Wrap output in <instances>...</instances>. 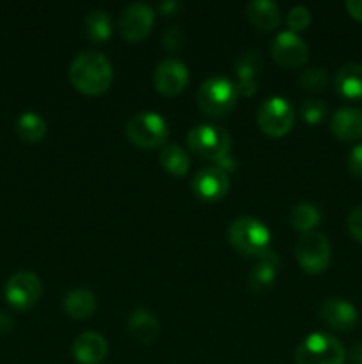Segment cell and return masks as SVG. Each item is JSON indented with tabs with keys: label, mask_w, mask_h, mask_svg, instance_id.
<instances>
[{
	"label": "cell",
	"mask_w": 362,
	"mask_h": 364,
	"mask_svg": "<svg viewBox=\"0 0 362 364\" xmlns=\"http://www.w3.org/2000/svg\"><path fill=\"white\" fill-rule=\"evenodd\" d=\"M70 82L82 95L98 96L109 91L112 85L114 70L110 60L103 53L87 50L82 52L71 60L70 64Z\"/></svg>",
	"instance_id": "6da1fadb"
},
{
	"label": "cell",
	"mask_w": 362,
	"mask_h": 364,
	"mask_svg": "<svg viewBox=\"0 0 362 364\" xmlns=\"http://www.w3.org/2000/svg\"><path fill=\"white\" fill-rule=\"evenodd\" d=\"M187 144L194 155L202 160H212L215 166L222 167L226 173L234 171V164L231 151V137L227 130L216 124H197L187 135Z\"/></svg>",
	"instance_id": "7a4b0ae2"
},
{
	"label": "cell",
	"mask_w": 362,
	"mask_h": 364,
	"mask_svg": "<svg viewBox=\"0 0 362 364\" xmlns=\"http://www.w3.org/2000/svg\"><path fill=\"white\" fill-rule=\"evenodd\" d=\"M236 84L227 77L206 78L197 91V107L202 114L209 117H224L236 107L238 103Z\"/></svg>",
	"instance_id": "3957f363"
},
{
	"label": "cell",
	"mask_w": 362,
	"mask_h": 364,
	"mask_svg": "<svg viewBox=\"0 0 362 364\" xmlns=\"http://www.w3.org/2000/svg\"><path fill=\"white\" fill-rule=\"evenodd\" d=\"M227 238L238 252L243 256H254V258L266 255L270 251V240H272L268 228L254 217H240L233 220L227 230Z\"/></svg>",
	"instance_id": "277c9868"
},
{
	"label": "cell",
	"mask_w": 362,
	"mask_h": 364,
	"mask_svg": "<svg viewBox=\"0 0 362 364\" xmlns=\"http://www.w3.org/2000/svg\"><path fill=\"white\" fill-rule=\"evenodd\" d=\"M126 137L137 148L155 149L163 148L169 137V124L158 112H138L128 121Z\"/></svg>",
	"instance_id": "5b68a950"
},
{
	"label": "cell",
	"mask_w": 362,
	"mask_h": 364,
	"mask_svg": "<svg viewBox=\"0 0 362 364\" xmlns=\"http://www.w3.org/2000/svg\"><path fill=\"white\" fill-rule=\"evenodd\" d=\"M346 352L334 336L325 333H312L304 338L295 352L297 364H344Z\"/></svg>",
	"instance_id": "8992f818"
},
{
	"label": "cell",
	"mask_w": 362,
	"mask_h": 364,
	"mask_svg": "<svg viewBox=\"0 0 362 364\" xmlns=\"http://www.w3.org/2000/svg\"><path fill=\"white\" fill-rule=\"evenodd\" d=\"M295 256L304 272L312 276L325 272L332 256L329 238L319 231L302 233L295 244Z\"/></svg>",
	"instance_id": "52a82bcc"
},
{
	"label": "cell",
	"mask_w": 362,
	"mask_h": 364,
	"mask_svg": "<svg viewBox=\"0 0 362 364\" xmlns=\"http://www.w3.org/2000/svg\"><path fill=\"white\" fill-rule=\"evenodd\" d=\"M295 110L283 96H270L258 109V127L270 137H283L293 128Z\"/></svg>",
	"instance_id": "ba28073f"
},
{
	"label": "cell",
	"mask_w": 362,
	"mask_h": 364,
	"mask_svg": "<svg viewBox=\"0 0 362 364\" xmlns=\"http://www.w3.org/2000/svg\"><path fill=\"white\" fill-rule=\"evenodd\" d=\"M41 279L28 270H20V272L13 274L4 288L7 302L18 311H27V309L34 308L41 299Z\"/></svg>",
	"instance_id": "9c48e42d"
},
{
	"label": "cell",
	"mask_w": 362,
	"mask_h": 364,
	"mask_svg": "<svg viewBox=\"0 0 362 364\" xmlns=\"http://www.w3.org/2000/svg\"><path fill=\"white\" fill-rule=\"evenodd\" d=\"M153 23H155V11L144 2H133L121 11L119 32L126 41H141L151 32Z\"/></svg>",
	"instance_id": "30bf717a"
},
{
	"label": "cell",
	"mask_w": 362,
	"mask_h": 364,
	"mask_svg": "<svg viewBox=\"0 0 362 364\" xmlns=\"http://www.w3.org/2000/svg\"><path fill=\"white\" fill-rule=\"evenodd\" d=\"M272 52L273 60L284 68H300L307 63L309 59V48L305 45L304 39L291 31H283L275 36L272 41Z\"/></svg>",
	"instance_id": "8fae6325"
},
{
	"label": "cell",
	"mask_w": 362,
	"mask_h": 364,
	"mask_svg": "<svg viewBox=\"0 0 362 364\" xmlns=\"http://www.w3.org/2000/svg\"><path fill=\"white\" fill-rule=\"evenodd\" d=\"M192 191L201 201H219L229 191V173L219 166L202 167L192 180Z\"/></svg>",
	"instance_id": "7c38bea8"
},
{
	"label": "cell",
	"mask_w": 362,
	"mask_h": 364,
	"mask_svg": "<svg viewBox=\"0 0 362 364\" xmlns=\"http://www.w3.org/2000/svg\"><path fill=\"white\" fill-rule=\"evenodd\" d=\"M188 68L181 60L163 59L153 71V85L163 96H177L188 84Z\"/></svg>",
	"instance_id": "4fadbf2b"
},
{
	"label": "cell",
	"mask_w": 362,
	"mask_h": 364,
	"mask_svg": "<svg viewBox=\"0 0 362 364\" xmlns=\"http://www.w3.org/2000/svg\"><path fill=\"white\" fill-rule=\"evenodd\" d=\"M263 68V57L259 50H247L234 63V73L238 78V95L252 96L258 91V77Z\"/></svg>",
	"instance_id": "5bb4252c"
},
{
	"label": "cell",
	"mask_w": 362,
	"mask_h": 364,
	"mask_svg": "<svg viewBox=\"0 0 362 364\" xmlns=\"http://www.w3.org/2000/svg\"><path fill=\"white\" fill-rule=\"evenodd\" d=\"M319 316L323 322L339 333H348L357 323V309L351 302L339 297H330L319 308Z\"/></svg>",
	"instance_id": "9a60e30c"
},
{
	"label": "cell",
	"mask_w": 362,
	"mask_h": 364,
	"mask_svg": "<svg viewBox=\"0 0 362 364\" xmlns=\"http://www.w3.org/2000/svg\"><path fill=\"white\" fill-rule=\"evenodd\" d=\"M280 258L275 252L268 251L266 255L259 256L256 265L248 272V288L256 295H263L273 288L279 274Z\"/></svg>",
	"instance_id": "2e32d148"
},
{
	"label": "cell",
	"mask_w": 362,
	"mask_h": 364,
	"mask_svg": "<svg viewBox=\"0 0 362 364\" xmlns=\"http://www.w3.org/2000/svg\"><path fill=\"white\" fill-rule=\"evenodd\" d=\"M330 132L341 142H355L362 139V109H337L330 119Z\"/></svg>",
	"instance_id": "e0dca14e"
},
{
	"label": "cell",
	"mask_w": 362,
	"mask_h": 364,
	"mask_svg": "<svg viewBox=\"0 0 362 364\" xmlns=\"http://www.w3.org/2000/svg\"><path fill=\"white\" fill-rule=\"evenodd\" d=\"M73 358L80 364H99L106 358L109 343L98 333H82L73 341Z\"/></svg>",
	"instance_id": "ac0fdd59"
},
{
	"label": "cell",
	"mask_w": 362,
	"mask_h": 364,
	"mask_svg": "<svg viewBox=\"0 0 362 364\" xmlns=\"http://www.w3.org/2000/svg\"><path fill=\"white\" fill-rule=\"evenodd\" d=\"M126 327L131 338L142 345L153 343L160 333L158 318L149 309L144 308H137L130 313L126 320Z\"/></svg>",
	"instance_id": "d6986e66"
},
{
	"label": "cell",
	"mask_w": 362,
	"mask_h": 364,
	"mask_svg": "<svg viewBox=\"0 0 362 364\" xmlns=\"http://www.w3.org/2000/svg\"><path fill=\"white\" fill-rule=\"evenodd\" d=\"M62 308L71 318L87 320L94 315L98 301H96V295L92 291L85 290V288H75L64 295Z\"/></svg>",
	"instance_id": "ffe728a7"
},
{
	"label": "cell",
	"mask_w": 362,
	"mask_h": 364,
	"mask_svg": "<svg viewBox=\"0 0 362 364\" xmlns=\"http://www.w3.org/2000/svg\"><path fill=\"white\" fill-rule=\"evenodd\" d=\"M247 18L258 31L270 32L279 27L280 9L272 0H254L247 4Z\"/></svg>",
	"instance_id": "44dd1931"
},
{
	"label": "cell",
	"mask_w": 362,
	"mask_h": 364,
	"mask_svg": "<svg viewBox=\"0 0 362 364\" xmlns=\"http://www.w3.org/2000/svg\"><path fill=\"white\" fill-rule=\"evenodd\" d=\"M336 91L351 102L362 100V64L348 63L336 75Z\"/></svg>",
	"instance_id": "7402d4cb"
},
{
	"label": "cell",
	"mask_w": 362,
	"mask_h": 364,
	"mask_svg": "<svg viewBox=\"0 0 362 364\" xmlns=\"http://www.w3.org/2000/svg\"><path fill=\"white\" fill-rule=\"evenodd\" d=\"M84 34L92 43H105L112 36V18L106 11L92 9L85 16Z\"/></svg>",
	"instance_id": "603a6c76"
},
{
	"label": "cell",
	"mask_w": 362,
	"mask_h": 364,
	"mask_svg": "<svg viewBox=\"0 0 362 364\" xmlns=\"http://www.w3.org/2000/svg\"><path fill=\"white\" fill-rule=\"evenodd\" d=\"M16 134L27 144L41 142L46 135V123L38 112H23L16 119Z\"/></svg>",
	"instance_id": "cb8c5ba5"
},
{
	"label": "cell",
	"mask_w": 362,
	"mask_h": 364,
	"mask_svg": "<svg viewBox=\"0 0 362 364\" xmlns=\"http://www.w3.org/2000/svg\"><path fill=\"white\" fill-rule=\"evenodd\" d=\"M160 164L172 176H185L190 169V156L181 146L165 144L160 153Z\"/></svg>",
	"instance_id": "d4e9b609"
},
{
	"label": "cell",
	"mask_w": 362,
	"mask_h": 364,
	"mask_svg": "<svg viewBox=\"0 0 362 364\" xmlns=\"http://www.w3.org/2000/svg\"><path fill=\"white\" fill-rule=\"evenodd\" d=\"M319 220H322L319 210L314 205H311V203H298L290 213L291 226L297 231H302V233L312 231V228L318 226Z\"/></svg>",
	"instance_id": "484cf974"
},
{
	"label": "cell",
	"mask_w": 362,
	"mask_h": 364,
	"mask_svg": "<svg viewBox=\"0 0 362 364\" xmlns=\"http://www.w3.org/2000/svg\"><path fill=\"white\" fill-rule=\"evenodd\" d=\"M298 84L309 92H322L329 85V75L323 68H307L298 77Z\"/></svg>",
	"instance_id": "4316f807"
},
{
	"label": "cell",
	"mask_w": 362,
	"mask_h": 364,
	"mask_svg": "<svg viewBox=\"0 0 362 364\" xmlns=\"http://www.w3.org/2000/svg\"><path fill=\"white\" fill-rule=\"evenodd\" d=\"M298 114L307 124H318L322 123L327 114V103L319 98H305L300 103Z\"/></svg>",
	"instance_id": "83f0119b"
},
{
	"label": "cell",
	"mask_w": 362,
	"mask_h": 364,
	"mask_svg": "<svg viewBox=\"0 0 362 364\" xmlns=\"http://www.w3.org/2000/svg\"><path fill=\"white\" fill-rule=\"evenodd\" d=\"M311 23V11L305 6H295L291 7L287 13V25H290L291 32L305 31Z\"/></svg>",
	"instance_id": "f1b7e54d"
},
{
	"label": "cell",
	"mask_w": 362,
	"mask_h": 364,
	"mask_svg": "<svg viewBox=\"0 0 362 364\" xmlns=\"http://www.w3.org/2000/svg\"><path fill=\"white\" fill-rule=\"evenodd\" d=\"M185 45V32L180 27L172 25V27L167 28L162 36V46L169 52H177V50L183 48Z\"/></svg>",
	"instance_id": "f546056e"
},
{
	"label": "cell",
	"mask_w": 362,
	"mask_h": 364,
	"mask_svg": "<svg viewBox=\"0 0 362 364\" xmlns=\"http://www.w3.org/2000/svg\"><path fill=\"white\" fill-rule=\"evenodd\" d=\"M348 231L355 240L362 244V205L351 210V213L348 215Z\"/></svg>",
	"instance_id": "4dcf8cb0"
},
{
	"label": "cell",
	"mask_w": 362,
	"mask_h": 364,
	"mask_svg": "<svg viewBox=\"0 0 362 364\" xmlns=\"http://www.w3.org/2000/svg\"><path fill=\"white\" fill-rule=\"evenodd\" d=\"M348 171L351 176L362 178V144L351 148L350 155H348Z\"/></svg>",
	"instance_id": "1f68e13d"
},
{
	"label": "cell",
	"mask_w": 362,
	"mask_h": 364,
	"mask_svg": "<svg viewBox=\"0 0 362 364\" xmlns=\"http://www.w3.org/2000/svg\"><path fill=\"white\" fill-rule=\"evenodd\" d=\"M183 7V4L177 2V0H165V2H162L158 6V11L162 14H165V16H172V14H176L177 11Z\"/></svg>",
	"instance_id": "d6a6232c"
},
{
	"label": "cell",
	"mask_w": 362,
	"mask_h": 364,
	"mask_svg": "<svg viewBox=\"0 0 362 364\" xmlns=\"http://www.w3.org/2000/svg\"><path fill=\"white\" fill-rule=\"evenodd\" d=\"M346 11L350 13L351 18L362 21V0H348Z\"/></svg>",
	"instance_id": "836d02e7"
},
{
	"label": "cell",
	"mask_w": 362,
	"mask_h": 364,
	"mask_svg": "<svg viewBox=\"0 0 362 364\" xmlns=\"http://www.w3.org/2000/svg\"><path fill=\"white\" fill-rule=\"evenodd\" d=\"M14 326V320L7 313L0 311V333H9Z\"/></svg>",
	"instance_id": "e575fe53"
},
{
	"label": "cell",
	"mask_w": 362,
	"mask_h": 364,
	"mask_svg": "<svg viewBox=\"0 0 362 364\" xmlns=\"http://www.w3.org/2000/svg\"><path fill=\"white\" fill-rule=\"evenodd\" d=\"M350 361L353 364H362V341L353 345L350 350Z\"/></svg>",
	"instance_id": "d590c367"
}]
</instances>
